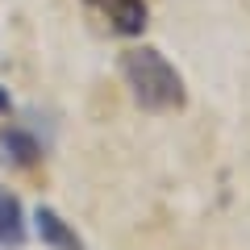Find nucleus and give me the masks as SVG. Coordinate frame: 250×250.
Returning <instances> with one entry per match:
<instances>
[{
    "label": "nucleus",
    "instance_id": "1",
    "mask_svg": "<svg viewBox=\"0 0 250 250\" xmlns=\"http://www.w3.org/2000/svg\"><path fill=\"white\" fill-rule=\"evenodd\" d=\"M121 80L129 88V96L150 113H171V108H184L188 100L184 75L154 46H134V50L121 54Z\"/></svg>",
    "mask_w": 250,
    "mask_h": 250
},
{
    "label": "nucleus",
    "instance_id": "2",
    "mask_svg": "<svg viewBox=\"0 0 250 250\" xmlns=\"http://www.w3.org/2000/svg\"><path fill=\"white\" fill-rule=\"evenodd\" d=\"M88 4L125 38L146 29V0H88Z\"/></svg>",
    "mask_w": 250,
    "mask_h": 250
},
{
    "label": "nucleus",
    "instance_id": "3",
    "mask_svg": "<svg viewBox=\"0 0 250 250\" xmlns=\"http://www.w3.org/2000/svg\"><path fill=\"white\" fill-rule=\"evenodd\" d=\"M34 229H38V238H42L50 250H88V246H83V238L75 233V225H71V221H62V217L54 213L50 205H38V213H34Z\"/></svg>",
    "mask_w": 250,
    "mask_h": 250
},
{
    "label": "nucleus",
    "instance_id": "4",
    "mask_svg": "<svg viewBox=\"0 0 250 250\" xmlns=\"http://www.w3.org/2000/svg\"><path fill=\"white\" fill-rule=\"evenodd\" d=\"M0 159L13 163V167H29V163L42 159V146H38L34 134H25L21 125H13V129L0 134Z\"/></svg>",
    "mask_w": 250,
    "mask_h": 250
},
{
    "label": "nucleus",
    "instance_id": "5",
    "mask_svg": "<svg viewBox=\"0 0 250 250\" xmlns=\"http://www.w3.org/2000/svg\"><path fill=\"white\" fill-rule=\"evenodd\" d=\"M25 242V208L9 188H0V246L17 250Z\"/></svg>",
    "mask_w": 250,
    "mask_h": 250
},
{
    "label": "nucleus",
    "instance_id": "6",
    "mask_svg": "<svg viewBox=\"0 0 250 250\" xmlns=\"http://www.w3.org/2000/svg\"><path fill=\"white\" fill-rule=\"evenodd\" d=\"M0 113H9V92L0 88Z\"/></svg>",
    "mask_w": 250,
    "mask_h": 250
}]
</instances>
